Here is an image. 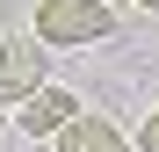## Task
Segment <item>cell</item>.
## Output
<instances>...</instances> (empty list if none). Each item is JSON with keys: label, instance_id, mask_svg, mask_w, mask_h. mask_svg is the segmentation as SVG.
<instances>
[{"label": "cell", "instance_id": "7", "mask_svg": "<svg viewBox=\"0 0 159 152\" xmlns=\"http://www.w3.org/2000/svg\"><path fill=\"white\" fill-rule=\"evenodd\" d=\"M0 131H7V116H0Z\"/></svg>", "mask_w": 159, "mask_h": 152}, {"label": "cell", "instance_id": "2", "mask_svg": "<svg viewBox=\"0 0 159 152\" xmlns=\"http://www.w3.org/2000/svg\"><path fill=\"white\" fill-rule=\"evenodd\" d=\"M43 58H51V51L36 36H7V44H0V109H22L36 87H51L43 80Z\"/></svg>", "mask_w": 159, "mask_h": 152}, {"label": "cell", "instance_id": "1", "mask_svg": "<svg viewBox=\"0 0 159 152\" xmlns=\"http://www.w3.org/2000/svg\"><path fill=\"white\" fill-rule=\"evenodd\" d=\"M29 36L43 51H80V44H109L116 36V7L109 0H36Z\"/></svg>", "mask_w": 159, "mask_h": 152}, {"label": "cell", "instance_id": "6", "mask_svg": "<svg viewBox=\"0 0 159 152\" xmlns=\"http://www.w3.org/2000/svg\"><path fill=\"white\" fill-rule=\"evenodd\" d=\"M138 7H145V15H159V0H138Z\"/></svg>", "mask_w": 159, "mask_h": 152}, {"label": "cell", "instance_id": "5", "mask_svg": "<svg viewBox=\"0 0 159 152\" xmlns=\"http://www.w3.org/2000/svg\"><path fill=\"white\" fill-rule=\"evenodd\" d=\"M138 152H159V109H152V116L138 123Z\"/></svg>", "mask_w": 159, "mask_h": 152}, {"label": "cell", "instance_id": "3", "mask_svg": "<svg viewBox=\"0 0 159 152\" xmlns=\"http://www.w3.org/2000/svg\"><path fill=\"white\" fill-rule=\"evenodd\" d=\"M15 116H22V138H58L65 123L80 116V94H65V87H36Z\"/></svg>", "mask_w": 159, "mask_h": 152}, {"label": "cell", "instance_id": "4", "mask_svg": "<svg viewBox=\"0 0 159 152\" xmlns=\"http://www.w3.org/2000/svg\"><path fill=\"white\" fill-rule=\"evenodd\" d=\"M58 152H138V145H130V138L116 131L109 116H94V109H80V116L65 123V131H58Z\"/></svg>", "mask_w": 159, "mask_h": 152}]
</instances>
